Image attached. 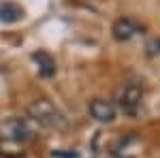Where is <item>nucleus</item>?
<instances>
[{
    "label": "nucleus",
    "instance_id": "nucleus-1",
    "mask_svg": "<svg viewBox=\"0 0 160 158\" xmlns=\"http://www.w3.org/2000/svg\"><path fill=\"white\" fill-rule=\"evenodd\" d=\"M28 118L32 122H37L38 126H43V128H62L66 124L64 115L56 109V105L45 100V98L32 100L28 105Z\"/></svg>",
    "mask_w": 160,
    "mask_h": 158
},
{
    "label": "nucleus",
    "instance_id": "nucleus-2",
    "mask_svg": "<svg viewBox=\"0 0 160 158\" xmlns=\"http://www.w3.org/2000/svg\"><path fill=\"white\" fill-rule=\"evenodd\" d=\"M0 137L13 143H28L34 139V130L24 118H7L0 122Z\"/></svg>",
    "mask_w": 160,
    "mask_h": 158
},
{
    "label": "nucleus",
    "instance_id": "nucleus-3",
    "mask_svg": "<svg viewBox=\"0 0 160 158\" xmlns=\"http://www.w3.org/2000/svg\"><path fill=\"white\" fill-rule=\"evenodd\" d=\"M115 100H118V107H120L126 115L135 118L137 113H139V109H141L143 90H141V85H139V84H124L122 88L118 90Z\"/></svg>",
    "mask_w": 160,
    "mask_h": 158
},
{
    "label": "nucleus",
    "instance_id": "nucleus-4",
    "mask_svg": "<svg viewBox=\"0 0 160 158\" xmlns=\"http://www.w3.org/2000/svg\"><path fill=\"white\" fill-rule=\"evenodd\" d=\"M141 30H143V26L139 24L137 19H132V17H120V19H115L113 26H111V34H113L115 41H120V43L130 41V38L137 37Z\"/></svg>",
    "mask_w": 160,
    "mask_h": 158
},
{
    "label": "nucleus",
    "instance_id": "nucleus-5",
    "mask_svg": "<svg viewBox=\"0 0 160 158\" xmlns=\"http://www.w3.org/2000/svg\"><path fill=\"white\" fill-rule=\"evenodd\" d=\"M88 111H90V115L94 118L96 122H102V124H109V122L115 120V113H118V107L107 100V98H94V100H90V105H88Z\"/></svg>",
    "mask_w": 160,
    "mask_h": 158
},
{
    "label": "nucleus",
    "instance_id": "nucleus-6",
    "mask_svg": "<svg viewBox=\"0 0 160 158\" xmlns=\"http://www.w3.org/2000/svg\"><path fill=\"white\" fill-rule=\"evenodd\" d=\"M24 17V9L17 2H0V22L4 24H15Z\"/></svg>",
    "mask_w": 160,
    "mask_h": 158
},
{
    "label": "nucleus",
    "instance_id": "nucleus-7",
    "mask_svg": "<svg viewBox=\"0 0 160 158\" xmlns=\"http://www.w3.org/2000/svg\"><path fill=\"white\" fill-rule=\"evenodd\" d=\"M32 60L38 64V75L41 77H51V75L56 73V62H53V58H51L49 54L37 51V54H32Z\"/></svg>",
    "mask_w": 160,
    "mask_h": 158
},
{
    "label": "nucleus",
    "instance_id": "nucleus-8",
    "mask_svg": "<svg viewBox=\"0 0 160 158\" xmlns=\"http://www.w3.org/2000/svg\"><path fill=\"white\" fill-rule=\"evenodd\" d=\"M53 156L56 158H77V154L75 152H66V150H56Z\"/></svg>",
    "mask_w": 160,
    "mask_h": 158
}]
</instances>
